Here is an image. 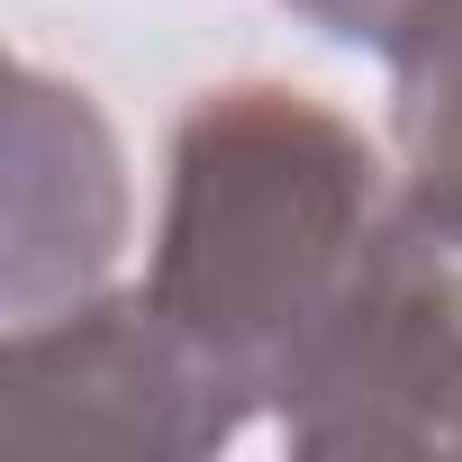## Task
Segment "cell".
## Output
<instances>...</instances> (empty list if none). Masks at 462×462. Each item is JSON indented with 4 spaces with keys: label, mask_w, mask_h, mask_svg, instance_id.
Returning a JSON list of instances; mask_svg holds the SVG:
<instances>
[{
    "label": "cell",
    "mask_w": 462,
    "mask_h": 462,
    "mask_svg": "<svg viewBox=\"0 0 462 462\" xmlns=\"http://www.w3.org/2000/svg\"><path fill=\"white\" fill-rule=\"evenodd\" d=\"M282 10L309 19L318 37H336V46H372V55H390L426 0H282Z\"/></svg>",
    "instance_id": "6"
},
{
    "label": "cell",
    "mask_w": 462,
    "mask_h": 462,
    "mask_svg": "<svg viewBox=\"0 0 462 462\" xmlns=\"http://www.w3.org/2000/svg\"><path fill=\"white\" fill-rule=\"evenodd\" d=\"M390 154L399 199L462 236V0H426L390 46Z\"/></svg>",
    "instance_id": "5"
},
{
    "label": "cell",
    "mask_w": 462,
    "mask_h": 462,
    "mask_svg": "<svg viewBox=\"0 0 462 462\" xmlns=\"http://www.w3.org/2000/svg\"><path fill=\"white\" fill-rule=\"evenodd\" d=\"M390 208L399 172L345 109L300 82H217L172 118L145 291L273 417L363 282Z\"/></svg>",
    "instance_id": "1"
},
{
    "label": "cell",
    "mask_w": 462,
    "mask_h": 462,
    "mask_svg": "<svg viewBox=\"0 0 462 462\" xmlns=\"http://www.w3.org/2000/svg\"><path fill=\"white\" fill-rule=\"evenodd\" d=\"M263 417V399L226 372L154 291L82 300L0 345V444L19 453H145L199 462Z\"/></svg>",
    "instance_id": "2"
},
{
    "label": "cell",
    "mask_w": 462,
    "mask_h": 462,
    "mask_svg": "<svg viewBox=\"0 0 462 462\" xmlns=\"http://www.w3.org/2000/svg\"><path fill=\"white\" fill-rule=\"evenodd\" d=\"M118 245H127V154L100 100L55 82L46 64H19L10 73V263H0L10 327L100 300Z\"/></svg>",
    "instance_id": "4"
},
{
    "label": "cell",
    "mask_w": 462,
    "mask_h": 462,
    "mask_svg": "<svg viewBox=\"0 0 462 462\" xmlns=\"http://www.w3.org/2000/svg\"><path fill=\"white\" fill-rule=\"evenodd\" d=\"M291 453L381 462V453H462V236L426 208H390L363 282L336 327L282 390Z\"/></svg>",
    "instance_id": "3"
}]
</instances>
